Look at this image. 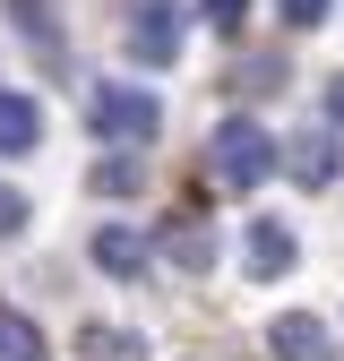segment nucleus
I'll use <instances>...</instances> for the list:
<instances>
[{"label":"nucleus","instance_id":"17","mask_svg":"<svg viewBox=\"0 0 344 361\" xmlns=\"http://www.w3.org/2000/svg\"><path fill=\"white\" fill-rule=\"evenodd\" d=\"M327 121H344V78H336V86H327Z\"/></svg>","mask_w":344,"mask_h":361},{"label":"nucleus","instance_id":"14","mask_svg":"<svg viewBox=\"0 0 344 361\" xmlns=\"http://www.w3.org/2000/svg\"><path fill=\"white\" fill-rule=\"evenodd\" d=\"M9 9H18V26L43 43V52H52V18H43V0H9Z\"/></svg>","mask_w":344,"mask_h":361},{"label":"nucleus","instance_id":"11","mask_svg":"<svg viewBox=\"0 0 344 361\" xmlns=\"http://www.w3.org/2000/svg\"><path fill=\"white\" fill-rule=\"evenodd\" d=\"M86 180H95L104 198H129V190H138V180H147V155H104V164L86 172Z\"/></svg>","mask_w":344,"mask_h":361},{"label":"nucleus","instance_id":"10","mask_svg":"<svg viewBox=\"0 0 344 361\" xmlns=\"http://www.w3.org/2000/svg\"><path fill=\"white\" fill-rule=\"evenodd\" d=\"M78 353H86V361H147V344L129 336V327H86Z\"/></svg>","mask_w":344,"mask_h":361},{"label":"nucleus","instance_id":"4","mask_svg":"<svg viewBox=\"0 0 344 361\" xmlns=\"http://www.w3.org/2000/svg\"><path fill=\"white\" fill-rule=\"evenodd\" d=\"M267 353L276 361H336V336L310 319V310H284V319L267 327Z\"/></svg>","mask_w":344,"mask_h":361},{"label":"nucleus","instance_id":"5","mask_svg":"<svg viewBox=\"0 0 344 361\" xmlns=\"http://www.w3.org/2000/svg\"><path fill=\"white\" fill-rule=\"evenodd\" d=\"M336 164H344V155H336V138H327V129H301V138L284 147V172L301 180V190H327V180H336Z\"/></svg>","mask_w":344,"mask_h":361},{"label":"nucleus","instance_id":"9","mask_svg":"<svg viewBox=\"0 0 344 361\" xmlns=\"http://www.w3.org/2000/svg\"><path fill=\"white\" fill-rule=\"evenodd\" d=\"M35 138H43V112L26 95H0V155H26Z\"/></svg>","mask_w":344,"mask_h":361},{"label":"nucleus","instance_id":"15","mask_svg":"<svg viewBox=\"0 0 344 361\" xmlns=\"http://www.w3.org/2000/svg\"><path fill=\"white\" fill-rule=\"evenodd\" d=\"M9 233H26V198L9 190V180H0V241H9Z\"/></svg>","mask_w":344,"mask_h":361},{"label":"nucleus","instance_id":"3","mask_svg":"<svg viewBox=\"0 0 344 361\" xmlns=\"http://www.w3.org/2000/svg\"><path fill=\"white\" fill-rule=\"evenodd\" d=\"M129 52L147 69H172L181 61V9H172V0H138V9H129Z\"/></svg>","mask_w":344,"mask_h":361},{"label":"nucleus","instance_id":"6","mask_svg":"<svg viewBox=\"0 0 344 361\" xmlns=\"http://www.w3.org/2000/svg\"><path fill=\"white\" fill-rule=\"evenodd\" d=\"M155 250L181 267V276H215V233H207V224H190V215H181V224H164V241H155Z\"/></svg>","mask_w":344,"mask_h":361},{"label":"nucleus","instance_id":"13","mask_svg":"<svg viewBox=\"0 0 344 361\" xmlns=\"http://www.w3.org/2000/svg\"><path fill=\"white\" fill-rule=\"evenodd\" d=\"M198 9H207L215 35H241V26H250V0H198Z\"/></svg>","mask_w":344,"mask_h":361},{"label":"nucleus","instance_id":"2","mask_svg":"<svg viewBox=\"0 0 344 361\" xmlns=\"http://www.w3.org/2000/svg\"><path fill=\"white\" fill-rule=\"evenodd\" d=\"M86 121H95L121 155H138L155 129H164V104L147 95V86H95V95H86Z\"/></svg>","mask_w":344,"mask_h":361},{"label":"nucleus","instance_id":"12","mask_svg":"<svg viewBox=\"0 0 344 361\" xmlns=\"http://www.w3.org/2000/svg\"><path fill=\"white\" fill-rule=\"evenodd\" d=\"M0 361H52V353H43V336L18 319V310H0Z\"/></svg>","mask_w":344,"mask_h":361},{"label":"nucleus","instance_id":"1","mask_svg":"<svg viewBox=\"0 0 344 361\" xmlns=\"http://www.w3.org/2000/svg\"><path fill=\"white\" fill-rule=\"evenodd\" d=\"M267 172H276V138L258 121H224L207 138V180H215V190H258Z\"/></svg>","mask_w":344,"mask_h":361},{"label":"nucleus","instance_id":"8","mask_svg":"<svg viewBox=\"0 0 344 361\" xmlns=\"http://www.w3.org/2000/svg\"><path fill=\"white\" fill-rule=\"evenodd\" d=\"M293 258H301V241L284 233V224H250V276H258V284L293 276Z\"/></svg>","mask_w":344,"mask_h":361},{"label":"nucleus","instance_id":"16","mask_svg":"<svg viewBox=\"0 0 344 361\" xmlns=\"http://www.w3.org/2000/svg\"><path fill=\"white\" fill-rule=\"evenodd\" d=\"M276 9H284V26H319V18H327V0H276Z\"/></svg>","mask_w":344,"mask_h":361},{"label":"nucleus","instance_id":"7","mask_svg":"<svg viewBox=\"0 0 344 361\" xmlns=\"http://www.w3.org/2000/svg\"><path fill=\"white\" fill-rule=\"evenodd\" d=\"M147 258H155V241L129 233V224H104V233H95V267H104V276H147Z\"/></svg>","mask_w":344,"mask_h":361}]
</instances>
